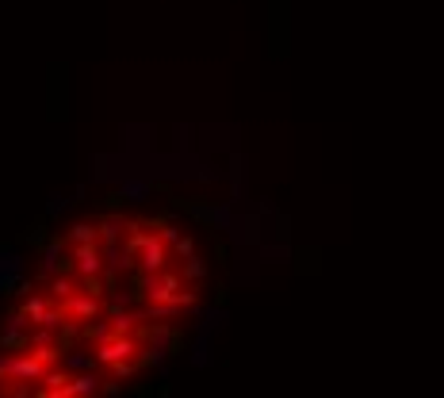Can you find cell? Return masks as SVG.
I'll return each mask as SVG.
<instances>
[{"label":"cell","instance_id":"cell-5","mask_svg":"<svg viewBox=\"0 0 444 398\" xmlns=\"http://www.w3.org/2000/svg\"><path fill=\"white\" fill-rule=\"evenodd\" d=\"M73 298V295H69ZM69 314H73V318H92V314H96V298H92V291L88 295H81V298H73V303H69Z\"/></svg>","mask_w":444,"mask_h":398},{"label":"cell","instance_id":"cell-3","mask_svg":"<svg viewBox=\"0 0 444 398\" xmlns=\"http://www.w3.org/2000/svg\"><path fill=\"white\" fill-rule=\"evenodd\" d=\"M176 287H180L176 276H157V280H150V298L153 303H165V298L176 295Z\"/></svg>","mask_w":444,"mask_h":398},{"label":"cell","instance_id":"cell-1","mask_svg":"<svg viewBox=\"0 0 444 398\" xmlns=\"http://www.w3.org/2000/svg\"><path fill=\"white\" fill-rule=\"evenodd\" d=\"M134 352H138V344L130 341V337H115V341L100 344V360H104V364H122V360H130Z\"/></svg>","mask_w":444,"mask_h":398},{"label":"cell","instance_id":"cell-7","mask_svg":"<svg viewBox=\"0 0 444 398\" xmlns=\"http://www.w3.org/2000/svg\"><path fill=\"white\" fill-rule=\"evenodd\" d=\"M73 237H77L81 245H84V241H96V230H92V226H77V234H73Z\"/></svg>","mask_w":444,"mask_h":398},{"label":"cell","instance_id":"cell-6","mask_svg":"<svg viewBox=\"0 0 444 398\" xmlns=\"http://www.w3.org/2000/svg\"><path fill=\"white\" fill-rule=\"evenodd\" d=\"M54 295L69 298V295H73V283H69V280H54Z\"/></svg>","mask_w":444,"mask_h":398},{"label":"cell","instance_id":"cell-2","mask_svg":"<svg viewBox=\"0 0 444 398\" xmlns=\"http://www.w3.org/2000/svg\"><path fill=\"white\" fill-rule=\"evenodd\" d=\"M134 245L142 249V264L150 268V272H157V268L165 264V249H161V241H153V237H145V234H142Z\"/></svg>","mask_w":444,"mask_h":398},{"label":"cell","instance_id":"cell-4","mask_svg":"<svg viewBox=\"0 0 444 398\" xmlns=\"http://www.w3.org/2000/svg\"><path fill=\"white\" fill-rule=\"evenodd\" d=\"M77 268H81V276H96V272H100V253H96V245L84 241L81 249H77Z\"/></svg>","mask_w":444,"mask_h":398}]
</instances>
